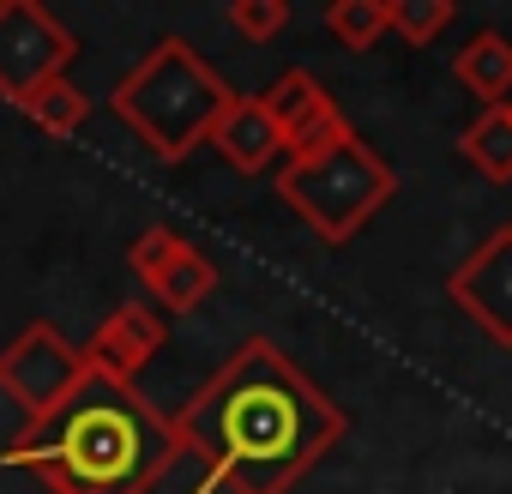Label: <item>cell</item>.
I'll use <instances>...</instances> for the list:
<instances>
[{
	"label": "cell",
	"mask_w": 512,
	"mask_h": 494,
	"mask_svg": "<svg viewBox=\"0 0 512 494\" xmlns=\"http://www.w3.org/2000/svg\"><path fill=\"white\" fill-rule=\"evenodd\" d=\"M169 434L175 464L199 470L193 494H290L350 434V416L272 338H247L169 410Z\"/></svg>",
	"instance_id": "cell-1"
},
{
	"label": "cell",
	"mask_w": 512,
	"mask_h": 494,
	"mask_svg": "<svg viewBox=\"0 0 512 494\" xmlns=\"http://www.w3.org/2000/svg\"><path fill=\"white\" fill-rule=\"evenodd\" d=\"M0 464L37 476L49 494H151L175 470V434L139 386L85 374L55 416L0 446Z\"/></svg>",
	"instance_id": "cell-2"
},
{
	"label": "cell",
	"mask_w": 512,
	"mask_h": 494,
	"mask_svg": "<svg viewBox=\"0 0 512 494\" xmlns=\"http://www.w3.org/2000/svg\"><path fill=\"white\" fill-rule=\"evenodd\" d=\"M229 85L223 73L187 43V37H157L109 91V109L127 121V133L157 157V163H181L193 157L217 115L229 109Z\"/></svg>",
	"instance_id": "cell-3"
},
{
	"label": "cell",
	"mask_w": 512,
	"mask_h": 494,
	"mask_svg": "<svg viewBox=\"0 0 512 494\" xmlns=\"http://www.w3.org/2000/svg\"><path fill=\"white\" fill-rule=\"evenodd\" d=\"M398 193V169L350 127L344 139H332L326 151H308V157H284L278 169V199L332 247L356 241L362 223Z\"/></svg>",
	"instance_id": "cell-4"
},
{
	"label": "cell",
	"mask_w": 512,
	"mask_h": 494,
	"mask_svg": "<svg viewBox=\"0 0 512 494\" xmlns=\"http://www.w3.org/2000/svg\"><path fill=\"white\" fill-rule=\"evenodd\" d=\"M79 380H85V350L49 320H31L19 338H7V350H0V392L19 404L25 428L55 416L79 392Z\"/></svg>",
	"instance_id": "cell-5"
},
{
	"label": "cell",
	"mask_w": 512,
	"mask_h": 494,
	"mask_svg": "<svg viewBox=\"0 0 512 494\" xmlns=\"http://www.w3.org/2000/svg\"><path fill=\"white\" fill-rule=\"evenodd\" d=\"M73 61H79V37L43 0H0V97L13 109L43 85L67 79Z\"/></svg>",
	"instance_id": "cell-6"
},
{
	"label": "cell",
	"mask_w": 512,
	"mask_h": 494,
	"mask_svg": "<svg viewBox=\"0 0 512 494\" xmlns=\"http://www.w3.org/2000/svg\"><path fill=\"white\" fill-rule=\"evenodd\" d=\"M127 266H133V278L151 290V302L163 314H199L211 302V290H217L211 254H199V247L181 229H169V223H151V229L133 235Z\"/></svg>",
	"instance_id": "cell-7"
},
{
	"label": "cell",
	"mask_w": 512,
	"mask_h": 494,
	"mask_svg": "<svg viewBox=\"0 0 512 494\" xmlns=\"http://www.w3.org/2000/svg\"><path fill=\"white\" fill-rule=\"evenodd\" d=\"M446 296L476 332H488V344L512 350V223H494L452 266Z\"/></svg>",
	"instance_id": "cell-8"
},
{
	"label": "cell",
	"mask_w": 512,
	"mask_h": 494,
	"mask_svg": "<svg viewBox=\"0 0 512 494\" xmlns=\"http://www.w3.org/2000/svg\"><path fill=\"white\" fill-rule=\"evenodd\" d=\"M163 344H169V326L151 302H115L79 350H85V374L139 386V374L163 356Z\"/></svg>",
	"instance_id": "cell-9"
},
{
	"label": "cell",
	"mask_w": 512,
	"mask_h": 494,
	"mask_svg": "<svg viewBox=\"0 0 512 494\" xmlns=\"http://www.w3.org/2000/svg\"><path fill=\"white\" fill-rule=\"evenodd\" d=\"M266 115L278 121V139H284V157H308V151H326L332 139L350 133V115L338 109V97L308 73V67H290L272 91H260Z\"/></svg>",
	"instance_id": "cell-10"
},
{
	"label": "cell",
	"mask_w": 512,
	"mask_h": 494,
	"mask_svg": "<svg viewBox=\"0 0 512 494\" xmlns=\"http://www.w3.org/2000/svg\"><path fill=\"white\" fill-rule=\"evenodd\" d=\"M205 145H217V157H223L235 175H260V169H272V163L284 157L278 121L266 115L260 97H229V109L217 115V127H211Z\"/></svg>",
	"instance_id": "cell-11"
},
{
	"label": "cell",
	"mask_w": 512,
	"mask_h": 494,
	"mask_svg": "<svg viewBox=\"0 0 512 494\" xmlns=\"http://www.w3.org/2000/svg\"><path fill=\"white\" fill-rule=\"evenodd\" d=\"M452 79H458L482 109H500V103L512 97V37L476 31V37L452 55Z\"/></svg>",
	"instance_id": "cell-12"
},
{
	"label": "cell",
	"mask_w": 512,
	"mask_h": 494,
	"mask_svg": "<svg viewBox=\"0 0 512 494\" xmlns=\"http://www.w3.org/2000/svg\"><path fill=\"white\" fill-rule=\"evenodd\" d=\"M458 157L482 175V181H512V121L506 109H482L464 133H458Z\"/></svg>",
	"instance_id": "cell-13"
},
{
	"label": "cell",
	"mask_w": 512,
	"mask_h": 494,
	"mask_svg": "<svg viewBox=\"0 0 512 494\" xmlns=\"http://www.w3.org/2000/svg\"><path fill=\"white\" fill-rule=\"evenodd\" d=\"M43 133H55V139H73V133H85V121H91V97L73 85V79H55V85H43L37 97H25L19 103Z\"/></svg>",
	"instance_id": "cell-14"
},
{
	"label": "cell",
	"mask_w": 512,
	"mask_h": 494,
	"mask_svg": "<svg viewBox=\"0 0 512 494\" xmlns=\"http://www.w3.org/2000/svg\"><path fill=\"white\" fill-rule=\"evenodd\" d=\"M326 31L344 43V49H374L386 31H392V13H386V0H332L326 7Z\"/></svg>",
	"instance_id": "cell-15"
},
{
	"label": "cell",
	"mask_w": 512,
	"mask_h": 494,
	"mask_svg": "<svg viewBox=\"0 0 512 494\" xmlns=\"http://www.w3.org/2000/svg\"><path fill=\"white\" fill-rule=\"evenodd\" d=\"M392 37H404L410 49H428V43H440V31L458 19V7L452 0H392Z\"/></svg>",
	"instance_id": "cell-16"
},
{
	"label": "cell",
	"mask_w": 512,
	"mask_h": 494,
	"mask_svg": "<svg viewBox=\"0 0 512 494\" xmlns=\"http://www.w3.org/2000/svg\"><path fill=\"white\" fill-rule=\"evenodd\" d=\"M290 25V0H229V31L247 43H272Z\"/></svg>",
	"instance_id": "cell-17"
},
{
	"label": "cell",
	"mask_w": 512,
	"mask_h": 494,
	"mask_svg": "<svg viewBox=\"0 0 512 494\" xmlns=\"http://www.w3.org/2000/svg\"><path fill=\"white\" fill-rule=\"evenodd\" d=\"M500 109H506V121H512V97H506V103H500Z\"/></svg>",
	"instance_id": "cell-18"
}]
</instances>
